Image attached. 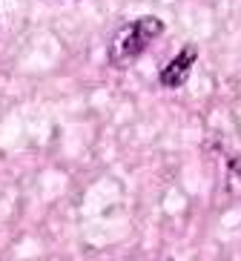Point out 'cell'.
Wrapping results in <instances>:
<instances>
[{
	"label": "cell",
	"instance_id": "6da1fadb",
	"mask_svg": "<svg viewBox=\"0 0 241 261\" xmlns=\"http://www.w3.org/2000/svg\"><path fill=\"white\" fill-rule=\"evenodd\" d=\"M164 32V23L158 17H141L132 23L121 26L115 32V38L109 43V63L115 66H129L132 61H138L141 55L147 52V46Z\"/></svg>",
	"mask_w": 241,
	"mask_h": 261
},
{
	"label": "cell",
	"instance_id": "7a4b0ae2",
	"mask_svg": "<svg viewBox=\"0 0 241 261\" xmlns=\"http://www.w3.org/2000/svg\"><path fill=\"white\" fill-rule=\"evenodd\" d=\"M193 63H195V49H193V46L181 49V52L161 69V86H167V89H175V86L187 84L190 72H193Z\"/></svg>",
	"mask_w": 241,
	"mask_h": 261
}]
</instances>
